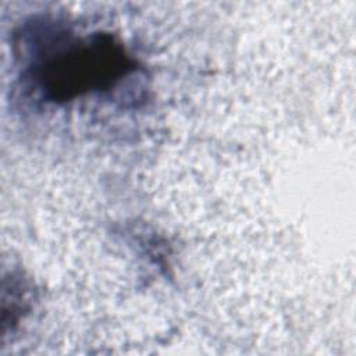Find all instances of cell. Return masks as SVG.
<instances>
[{"label": "cell", "mask_w": 356, "mask_h": 356, "mask_svg": "<svg viewBox=\"0 0 356 356\" xmlns=\"http://www.w3.org/2000/svg\"><path fill=\"white\" fill-rule=\"evenodd\" d=\"M132 70L124 49L108 35L74 42L35 67L32 78L49 100H67L111 86Z\"/></svg>", "instance_id": "cell-1"}]
</instances>
